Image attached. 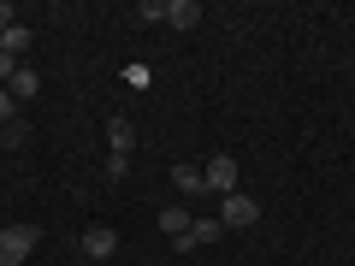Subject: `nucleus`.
Listing matches in <instances>:
<instances>
[{"label":"nucleus","instance_id":"obj_1","mask_svg":"<svg viewBox=\"0 0 355 266\" xmlns=\"http://www.w3.org/2000/svg\"><path fill=\"white\" fill-rule=\"evenodd\" d=\"M36 242H42L36 225H6L0 231V266H24L30 254H36Z\"/></svg>","mask_w":355,"mask_h":266},{"label":"nucleus","instance_id":"obj_2","mask_svg":"<svg viewBox=\"0 0 355 266\" xmlns=\"http://www.w3.org/2000/svg\"><path fill=\"white\" fill-rule=\"evenodd\" d=\"M219 225L225 231H249L254 219H261V202H254V195H243V190H231V195H219Z\"/></svg>","mask_w":355,"mask_h":266},{"label":"nucleus","instance_id":"obj_3","mask_svg":"<svg viewBox=\"0 0 355 266\" xmlns=\"http://www.w3.org/2000/svg\"><path fill=\"white\" fill-rule=\"evenodd\" d=\"M202 177H207V195H231L237 190V160H231V154H207V166H202Z\"/></svg>","mask_w":355,"mask_h":266},{"label":"nucleus","instance_id":"obj_4","mask_svg":"<svg viewBox=\"0 0 355 266\" xmlns=\"http://www.w3.org/2000/svg\"><path fill=\"white\" fill-rule=\"evenodd\" d=\"M77 249H83V260H113V254H119V231L113 225H83Z\"/></svg>","mask_w":355,"mask_h":266},{"label":"nucleus","instance_id":"obj_5","mask_svg":"<svg viewBox=\"0 0 355 266\" xmlns=\"http://www.w3.org/2000/svg\"><path fill=\"white\" fill-rule=\"evenodd\" d=\"M219 237H225V225L207 213V219H196V225H190V237H178V254H196V249H207V242H219Z\"/></svg>","mask_w":355,"mask_h":266},{"label":"nucleus","instance_id":"obj_6","mask_svg":"<svg viewBox=\"0 0 355 266\" xmlns=\"http://www.w3.org/2000/svg\"><path fill=\"white\" fill-rule=\"evenodd\" d=\"M107 142H113V154L130 160V148H137V125H130V113H107Z\"/></svg>","mask_w":355,"mask_h":266},{"label":"nucleus","instance_id":"obj_7","mask_svg":"<svg viewBox=\"0 0 355 266\" xmlns=\"http://www.w3.org/2000/svg\"><path fill=\"white\" fill-rule=\"evenodd\" d=\"M172 184H178V195H207V177H202L196 160H178L172 166Z\"/></svg>","mask_w":355,"mask_h":266},{"label":"nucleus","instance_id":"obj_8","mask_svg":"<svg viewBox=\"0 0 355 266\" xmlns=\"http://www.w3.org/2000/svg\"><path fill=\"white\" fill-rule=\"evenodd\" d=\"M166 24L172 30H196L202 24V0H166Z\"/></svg>","mask_w":355,"mask_h":266},{"label":"nucleus","instance_id":"obj_9","mask_svg":"<svg viewBox=\"0 0 355 266\" xmlns=\"http://www.w3.org/2000/svg\"><path fill=\"white\" fill-rule=\"evenodd\" d=\"M190 225H196V213H190V207H160V231H166V237H190Z\"/></svg>","mask_w":355,"mask_h":266},{"label":"nucleus","instance_id":"obj_10","mask_svg":"<svg viewBox=\"0 0 355 266\" xmlns=\"http://www.w3.org/2000/svg\"><path fill=\"white\" fill-rule=\"evenodd\" d=\"M6 89H12V101H36V95H42V71H36V65H24Z\"/></svg>","mask_w":355,"mask_h":266},{"label":"nucleus","instance_id":"obj_11","mask_svg":"<svg viewBox=\"0 0 355 266\" xmlns=\"http://www.w3.org/2000/svg\"><path fill=\"white\" fill-rule=\"evenodd\" d=\"M24 48H30V30H24V24L0 30V53H12V60H24Z\"/></svg>","mask_w":355,"mask_h":266},{"label":"nucleus","instance_id":"obj_12","mask_svg":"<svg viewBox=\"0 0 355 266\" xmlns=\"http://www.w3.org/2000/svg\"><path fill=\"white\" fill-rule=\"evenodd\" d=\"M130 24H166V0H142L130 12Z\"/></svg>","mask_w":355,"mask_h":266},{"label":"nucleus","instance_id":"obj_13","mask_svg":"<svg viewBox=\"0 0 355 266\" xmlns=\"http://www.w3.org/2000/svg\"><path fill=\"white\" fill-rule=\"evenodd\" d=\"M12 118H18V101H12V89H0V130L12 125Z\"/></svg>","mask_w":355,"mask_h":266},{"label":"nucleus","instance_id":"obj_14","mask_svg":"<svg viewBox=\"0 0 355 266\" xmlns=\"http://www.w3.org/2000/svg\"><path fill=\"white\" fill-rule=\"evenodd\" d=\"M24 136H30V130L18 125V118H12V125H6V130H0V142H6V148H24Z\"/></svg>","mask_w":355,"mask_h":266},{"label":"nucleus","instance_id":"obj_15","mask_svg":"<svg viewBox=\"0 0 355 266\" xmlns=\"http://www.w3.org/2000/svg\"><path fill=\"white\" fill-rule=\"evenodd\" d=\"M18 71H24V60H12V53H0V83H12Z\"/></svg>","mask_w":355,"mask_h":266},{"label":"nucleus","instance_id":"obj_16","mask_svg":"<svg viewBox=\"0 0 355 266\" xmlns=\"http://www.w3.org/2000/svg\"><path fill=\"white\" fill-rule=\"evenodd\" d=\"M12 18H18V12L6 6V0H0V30H12Z\"/></svg>","mask_w":355,"mask_h":266}]
</instances>
